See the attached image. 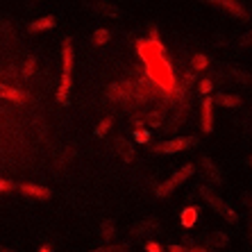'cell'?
Here are the masks:
<instances>
[{"label": "cell", "instance_id": "obj_1", "mask_svg": "<svg viewBox=\"0 0 252 252\" xmlns=\"http://www.w3.org/2000/svg\"><path fill=\"white\" fill-rule=\"evenodd\" d=\"M62 62H64V73H62V82H59V89H57V100H59V105H68L70 77H73V46H70V39L64 41Z\"/></svg>", "mask_w": 252, "mask_h": 252}, {"label": "cell", "instance_id": "obj_2", "mask_svg": "<svg viewBox=\"0 0 252 252\" xmlns=\"http://www.w3.org/2000/svg\"><path fill=\"white\" fill-rule=\"evenodd\" d=\"M191 175H193V166H191V164L182 166V168L177 170V173H173V175H170L164 184H159V187H157V198H166V195H170L177 187H180V184L184 182V180H189Z\"/></svg>", "mask_w": 252, "mask_h": 252}, {"label": "cell", "instance_id": "obj_3", "mask_svg": "<svg viewBox=\"0 0 252 252\" xmlns=\"http://www.w3.org/2000/svg\"><path fill=\"white\" fill-rule=\"evenodd\" d=\"M200 191H202V198H205L207 202H209V205L218 211V214H223V216L227 218L229 223H236V220H239V216H236V211L232 209V207H229L227 202H223V200L218 198V195L214 193V191H211L209 187H202V189H200Z\"/></svg>", "mask_w": 252, "mask_h": 252}, {"label": "cell", "instance_id": "obj_4", "mask_svg": "<svg viewBox=\"0 0 252 252\" xmlns=\"http://www.w3.org/2000/svg\"><path fill=\"white\" fill-rule=\"evenodd\" d=\"M191 146H193V139H191V136H177V139L157 143V146H155V153H180V150H187V148H191Z\"/></svg>", "mask_w": 252, "mask_h": 252}, {"label": "cell", "instance_id": "obj_5", "mask_svg": "<svg viewBox=\"0 0 252 252\" xmlns=\"http://www.w3.org/2000/svg\"><path fill=\"white\" fill-rule=\"evenodd\" d=\"M211 5H216V7H223L225 12L234 14V16H239V18H248L246 7H243V5H239V2H234V0H214Z\"/></svg>", "mask_w": 252, "mask_h": 252}, {"label": "cell", "instance_id": "obj_6", "mask_svg": "<svg viewBox=\"0 0 252 252\" xmlns=\"http://www.w3.org/2000/svg\"><path fill=\"white\" fill-rule=\"evenodd\" d=\"M107 95L116 100H129L134 95V89H132V84H114V87H109Z\"/></svg>", "mask_w": 252, "mask_h": 252}, {"label": "cell", "instance_id": "obj_7", "mask_svg": "<svg viewBox=\"0 0 252 252\" xmlns=\"http://www.w3.org/2000/svg\"><path fill=\"white\" fill-rule=\"evenodd\" d=\"M0 98L12 100V102H25L28 94H25V91H18V89H14V87H7V84H0Z\"/></svg>", "mask_w": 252, "mask_h": 252}, {"label": "cell", "instance_id": "obj_8", "mask_svg": "<svg viewBox=\"0 0 252 252\" xmlns=\"http://www.w3.org/2000/svg\"><path fill=\"white\" fill-rule=\"evenodd\" d=\"M21 191H23L25 195H32V198H50V189L46 187H36V184H21Z\"/></svg>", "mask_w": 252, "mask_h": 252}, {"label": "cell", "instance_id": "obj_9", "mask_svg": "<svg viewBox=\"0 0 252 252\" xmlns=\"http://www.w3.org/2000/svg\"><path fill=\"white\" fill-rule=\"evenodd\" d=\"M202 166H205V170H207V177H209L211 182H216V184H223V175H220V170L214 166V161H211L209 157H205L202 159Z\"/></svg>", "mask_w": 252, "mask_h": 252}, {"label": "cell", "instance_id": "obj_10", "mask_svg": "<svg viewBox=\"0 0 252 252\" xmlns=\"http://www.w3.org/2000/svg\"><path fill=\"white\" fill-rule=\"evenodd\" d=\"M214 127V118H211V100L205 98L202 100V129L205 132H211Z\"/></svg>", "mask_w": 252, "mask_h": 252}, {"label": "cell", "instance_id": "obj_11", "mask_svg": "<svg viewBox=\"0 0 252 252\" xmlns=\"http://www.w3.org/2000/svg\"><path fill=\"white\" fill-rule=\"evenodd\" d=\"M55 16H43L39 18V21H32L30 23V32H41V30H53L55 28Z\"/></svg>", "mask_w": 252, "mask_h": 252}, {"label": "cell", "instance_id": "obj_12", "mask_svg": "<svg viewBox=\"0 0 252 252\" xmlns=\"http://www.w3.org/2000/svg\"><path fill=\"white\" fill-rule=\"evenodd\" d=\"M116 148H118V155H121L125 161H132V159H134V150H132L127 139H116Z\"/></svg>", "mask_w": 252, "mask_h": 252}, {"label": "cell", "instance_id": "obj_13", "mask_svg": "<svg viewBox=\"0 0 252 252\" xmlns=\"http://www.w3.org/2000/svg\"><path fill=\"white\" fill-rule=\"evenodd\" d=\"M216 102L220 107H239L241 105V98H239V95H229V94H218L216 95Z\"/></svg>", "mask_w": 252, "mask_h": 252}, {"label": "cell", "instance_id": "obj_14", "mask_svg": "<svg viewBox=\"0 0 252 252\" xmlns=\"http://www.w3.org/2000/svg\"><path fill=\"white\" fill-rule=\"evenodd\" d=\"M195 220H198V209H195V207H189V209L182 211V225L184 227H193Z\"/></svg>", "mask_w": 252, "mask_h": 252}, {"label": "cell", "instance_id": "obj_15", "mask_svg": "<svg viewBox=\"0 0 252 252\" xmlns=\"http://www.w3.org/2000/svg\"><path fill=\"white\" fill-rule=\"evenodd\" d=\"M155 229H157V220L153 218V220H143V223H139L132 232H134L136 236H143V234H148V232H155Z\"/></svg>", "mask_w": 252, "mask_h": 252}, {"label": "cell", "instance_id": "obj_16", "mask_svg": "<svg viewBox=\"0 0 252 252\" xmlns=\"http://www.w3.org/2000/svg\"><path fill=\"white\" fill-rule=\"evenodd\" d=\"M95 12L98 14H105V16H112V18H116L118 16V9L114 5H107V2H98L95 5Z\"/></svg>", "mask_w": 252, "mask_h": 252}, {"label": "cell", "instance_id": "obj_17", "mask_svg": "<svg viewBox=\"0 0 252 252\" xmlns=\"http://www.w3.org/2000/svg\"><path fill=\"white\" fill-rule=\"evenodd\" d=\"M107 41H109V32H107V30H95V34H94L95 46H105Z\"/></svg>", "mask_w": 252, "mask_h": 252}, {"label": "cell", "instance_id": "obj_18", "mask_svg": "<svg viewBox=\"0 0 252 252\" xmlns=\"http://www.w3.org/2000/svg\"><path fill=\"white\" fill-rule=\"evenodd\" d=\"M112 123H114V118H102V123L95 127V136H105L107 129L112 127Z\"/></svg>", "mask_w": 252, "mask_h": 252}, {"label": "cell", "instance_id": "obj_19", "mask_svg": "<svg viewBox=\"0 0 252 252\" xmlns=\"http://www.w3.org/2000/svg\"><path fill=\"white\" fill-rule=\"evenodd\" d=\"M209 66V59L205 55H195L193 57V70H205Z\"/></svg>", "mask_w": 252, "mask_h": 252}, {"label": "cell", "instance_id": "obj_20", "mask_svg": "<svg viewBox=\"0 0 252 252\" xmlns=\"http://www.w3.org/2000/svg\"><path fill=\"white\" fill-rule=\"evenodd\" d=\"M209 241L214 243V246H227V234H211L209 236Z\"/></svg>", "mask_w": 252, "mask_h": 252}, {"label": "cell", "instance_id": "obj_21", "mask_svg": "<svg viewBox=\"0 0 252 252\" xmlns=\"http://www.w3.org/2000/svg\"><path fill=\"white\" fill-rule=\"evenodd\" d=\"M127 248L125 246H102V248H95V250L91 252H125Z\"/></svg>", "mask_w": 252, "mask_h": 252}, {"label": "cell", "instance_id": "obj_22", "mask_svg": "<svg viewBox=\"0 0 252 252\" xmlns=\"http://www.w3.org/2000/svg\"><path fill=\"white\" fill-rule=\"evenodd\" d=\"M146 121H148V125H159V123H161V114H159V112L148 114Z\"/></svg>", "mask_w": 252, "mask_h": 252}, {"label": "cell", "instance_id": "obj_23", "mask_svg": "<svg viewBox=\"0 0 252 252\" xmlns=\"http://www.w3.org/2000/svg\"><path fill=\"white\" fill-rule=\"evenodd\" d=\"M34 73V57H30L23 66V75H32Z\"/></svg>", "mask_w": 252, "mask_h": 252}, {"label": "cell", "instance_id": "obj_24", "mask_svg": "<svg viewBox=\"0 0 252 252\" xmlns=\"http://www.w3.org/2000/svg\"><path fill=\"white\" fill-rule=\"evenodd\" d=\"M112 234H114V225L102 223V239H112Z\"/></svg>", "mask_w": 252, "mask_h": 252}, {"label": "cell", "instance_id": "obj_25", "mask_svg": "<svg viewBox=\"0 0 252 252\" xmlns=\"http://www.w3.org/2000/svg\"><path fill=\"white\" fill-rule=\"evenodd\" d=\"M211 87H214V84H211V80H202V82L198 84L200 94H209V91H211Z\"/></svg>", "mask_w": 252, "mask_h": 252}, {"label": "cell", "instance_id": "obj_26", "mask_svg": "<svg viewBox=\"0 0 252 252\" xmlns=\"http://www.w3.org/2000/svg\"><path fill=\"white\" fill-rule=\"evenodd\" d=\"M12 189H14V184L9 182V180H0V191H2V193H9Z\"/></svg>", "mask_w": 252, "mask_h": 252}, {"label": "cell", "instance_id": "obj_27", "mask_svg": "<svg viewBox=\"0 0 252 252\" xmlns=\"http://www.w3.org/2000/svg\"><path fill=\"white\" fill-rule=\"evenodd\" d=\"M146 250L148 252H164V250H161V246H159V243H155V241H148V243H146Z\"/></svg>", "mask_w": 252, "mask_h": 252}, {"label": "cell", "instance_id": "obj_28", "mask_svg": "<svg viewBox=\"0 0 252 252\" xmlns=\"http://www.w3.org/2000/svg\"><path fill=\"white\" fill-rule=\"evenodd\" d=\"M136 141H139V143H146L148 141V132H143V129H136Z\"/></svg>", "mask_w": 252, "mask_h": 252}, {"label": "cell", "instance_id": "obj_29", "mask_svg": "<svg viewBox=\"0 0 252 252\" xmlns=\"http://www.w3.org/2000/svg\"><path fill=\"white\" fill-rule=\"evenodd\" d=\"M250 43H252V30L248 32L246 36H243V39H241V46H250Z\"/></svg>", "mask_w": 252, "mask_h": 252}, {"label": "cell", "instance_id": "obj_30", "mask_svg": "<svg viewBox=\"0 0 252 252\" xmlns=\"http://www.w3.org/2000/svg\"><path fill=\"white\" fill-rule=\"evenodd\" d=\"M168 252H187V250H184L182 246H170V248H168Z\"/></svg>", "mask_w": 252, "mask_h": 252}, {"label": "cell", "instance_id": "obj_31", "mask_svg": "<svg viewBox=\"0 0 252 252\" xmlns=\"http://www.w3.org/2000/svg\"><path fill=\"white\" fill-rule=\"evenodd\" d=\"M187 252H209V250H205V248H200V246H195V248H191V250H187Z\"/></svg>", "mask_w": 252, "mask_h": 252}, {"label": "cell", "instance_id": "obj_32", "mask_svg": "<svg viewBox=\"0 0 252 252\" xmlns=\"http://www.w3.org/2000/svg\"><path fill=\"white\" fill-rule=\"evenodd\" d=\"M39 252H50V248H48V246H43V248H41V250H39Z\"/></svg>", "mask_w": 252, "mask_h": 252}, {"label": "cell", "instance_id": "obj_33", "mask_svg": "<svg viewBox=\"0 0 252 252\" xmlns=\"http://www.w3.org/2000/svg\"><path fill=\"white\" fill-rule=\"evenodd\" d=\"M0 252H14V250H0Z\"/></svg>", "mask_w": 252, "mask_h": 252}, {"label": "cell", "instance_id": "obj_34", "mask_svg": "<svg viewBox=\"0 0 252 252\" xmlns=\"http://www.w3.org/2000/svg\"><path fill=\"white\" fill-rule=\"evenodd\" d=\"M250 202H252V198H250ZM250 214H252V209H250Z\"/></svg>", "mask_w": 252, "mask_h": 252}, {"label": "cell", "instance_id": "obj_35", "mask_svg": "<svg viewBox=\"0 0 252 252\" xmlns=\"http://www.w3.org/2000/svg\"><path fill=\"white\" fill-rule=\"evenodd\" d=\"M250 164H252V157H250Z\"/></svg>", "mask_w": 252, "mask_h": 252}]
</instances>
